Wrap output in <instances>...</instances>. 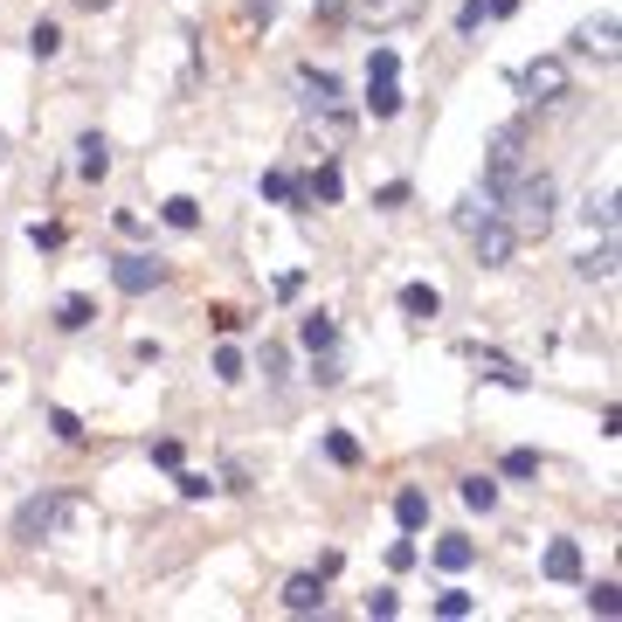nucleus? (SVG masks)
<instances>
[{"label": "nucleus", "mask_w": 622, "mask_h": 622, "mask_svg": "<svg viewBox=\"0 0 622 622\" xmlns=\"http://www.w3.org/2000/svg\"><path fill=\"white\" fill-rule=\"evenodd\" d=\"M498 201H505L498 215L512 221L519 242H546V236H554V215H560V187H554V174H519Z\"/></svg>", "instance_id": "1"}, {"label": "nucleus", "mask_w": 622, "mask_h": 622, "mask_svg": "<svg viewBox=\"0 0 622 622\" xmlns=\"http://www.w3.org/2000/svg\"><path fill=\"white\" fill-rule=\"evenodd\" d=\"M519 174H525V125H498L492 131V153H484V194L498 201Z\"/></svg>", "instance_id": "2"}, {"label": "nucleus", "mask_w": 622, "mask_h": 622, "mask_svg": "<svg viewBox=\"0 0 622 622\" xmlns=\"http://www.w3.org/2000/svg\"><path fill=\"white\" fill-rule=\"evenodd\" d=\"M470 242H478V263H484V270H505V263H512V250H519L512 221H505L498 207H492V215L478 221V229H470Z\"/></svg>", "instance_id": "3"}, {"label": "nucleus", "mask_w": 622, "mask_h": 622, "mask_svg": "<svg viewBox=\"0 0 622 622\" xmlns=\"http://www.w3.org/2000/svg\"><path fill=\"white\" fill-rule=\"evenodd\" d=\"M346 14L367 35H381V28H408L415 14H422V0H346Z\"/></svg>", "instance_id": "4"}, {"label": "nucleus", "mask_w": 622, "mask_h": 622, "mask_svg": "<svg viewBox=\"0 0 622 622\" xmlns=\"http://www.w3.org/2000/svg\"><path fill=\"white\" fill-rule=\"evenodd\" d=\"M519 90H525L533 104H560V98H568V63H560V55L525 63V69H519Z\"/></svg>", "instance_id": "5"}, {"label": "nucleus", "mask_w": 622, "mask_h": 622, "mask_svg": "<svg viewBox=\"0 0 622 622\" xmlns=\"http://www.w3.org/2000/svg\"><path fill=\"white\" fill-rule=\"evenodd\" d=\"M111 284H118L125 297H145V291L166 284V263L160 256H118V263H111Z\"/></svg>", "instance_id": "6"}, {"label": "nucleus", "mask_w": 622, "mask_h": 622, "mask_svg": "<svg viewBox=\"0 0 622 622\" xmlns=\"http://www.w3.org/2000/svg\"><path fill=\"white\" fill-rule=\"evenodd\" d=\"M14 540L22 546H42V540H55V492H35L22 512H14Z\"/></svg>", "instance_id": "7"}, {"label": "nucleus", "mask_w": 622, "mask_h": 622, "mask_svg": "<svg viewBox=\"0 0 622 622\" xmlns=\"http://www.w3.org/2000/svg\"><path fill=\"white\" fill-rule=\"evenodd\" d=\"M615 35H622V28H615V14H595V22H581V28H574V49H581V55H595V63H615V55H622Z\"/></svg>", "instance_id": "8"}, {"label": "nucleus", "mask_w": 622, "mask_h": 622, "mask_svg": "<svg viewBox=\"0 0 622 622\" xmlns=\"http://www.w3.org/2000/svg\"><path fill=\"white\" fill-rule=\"evenodd\" d=\"M284 609L291 615H318L326 609V574H291L284 581Z\"/></svg>", "instance_id": "9"}, {"label": "nucleus", "mask_w": 622, "mask_h": 622, "mask_svg": "<svg viewBox=\"0 0 622 622\" xmlns=\"http://www.w3.org/2000/svg\"><path fill=\"white\" fill-rule=\"evenodd\" d=\"M297 84H305V104L312 111H339V77H332V69L305 63V69H297Z\"/></svg>", "instance_id": "10"}, {"label": "nucleus", "mask_w": 622, "mask_h": 622, "mask_svg": "<svg viewBox=\"0 0 622 622\" xmlns=\"http://www.w3.org/2000/svg\"><path fill=\"white\" fill-rule=\"evenodd\" d=\"M77 174H84V180H104V174H111V145H104V131H84V139H77Z\"/></svg>", "instance_id": "11"}, {"label": "nucleus", "mask_w": 622, "mask_h": 622, "mask_svg": "<svg viewBox=\"0 0 622 622\" xmlns=\"http://www.w3.org/2000/svg\"><path fill=\"white\" fill-rule=\"evenodd\" d=\"M574 270L588 277V284H609V277H615V236H601V250H588V256H574Z\"/></svg>", "instance_id": "12"}, {"label": "nucleus", "mask_w": 622, "mask_h": 622, "mask_svg": "<svg viewBox=\"0 0 622 622\" xmlns=\"http://www.w3.org/2000/svg\"><path fill=\"white\" fill-rule=\"evenodd\" d=\"M546 581H581V546H574V540H554V546H546Z\"/></svg>", "instance_id": "13"}, {"label": "nucleus", "mask_w": 622, "mask_h": 622, "mask_svg": "<svg viewBox=\"0 0 622 622\" xmlns=\"http://www.w3.org/2000/svg\"><path fill=\"white\" fill-rule=\"evenodd\" d=\"M470 560H478V546H470L464 533H443V540H436V568H443V574H464Z\"/></svg>", "instance_id": "14"}, {"label": "nucleus", "mask_w": 622, "mask_h": 622, "mask_svg": "<svg viewBox=\"0 0 622 622\" xmlns=\"http://www.w3.org/2000/svg\"><path fill=\"white\" fill-rule=\"evenodd\" d=\"M84 525H98V505L90 498H55V533H84Z\"/></svg>", "instance_id": "15"}, {"label": "nucleus", "mask_w": 622, "mask_h": 622, "mask_svg": "<svg viewBox=\"0 0 622 622\" xmlns=\"http://www.w3.org/2000/svg\"><path fill=\"white\" fill-rule=\"evenodd\" d=\"M402 312L408 318H443V291L436 284H402Z\"/></svg>", "instance_id": "16"}, {"label": "nucleus", "mask_w": 622, "mask_h": 622, "mask_svg": "<svg viewBox=\"0 0 622 622\" xmlns=\"http://www.w3.org/2000/svg\"><path fill=\"white\" fill-rule=\"evenodd\" d=\"M263 194H270L277 207H297V201H305V180L284 174V166H270V174H263Z\"/></svg>", "instance_id": "17"}, {"label": "nucleus", "mask_w": 622, "mask_h": 622, "mask_svg": "<svg viewBox=\"0 0 622 622\" xmlns=\"http://www.w3.org/2000/svg\"><path fill=\"white\" fill-rule=\"evenodd\" d=\"M394 525H402V533H422V525H429V498L415 492V484H408L402 498H394Z\"/></svg>", "instance_id": "18"}, {"label": "nucleus", "mask_w": 622, "mask_h": 622, "mask_svg": "<svg viewBox=\"0 0 622 622\" xmlns=\"http://www.w3.org/2000/svg\"><path fill=\"white\" fill-rule=\"evenodd\" d=\"M367 111H373V118H394V111H402V84H394V77H367Z\"/></svg>", "instance_id": "19"}, {"label": "nucleus", "mask_w": 622, "mask_h": 622, "mask_svg": "<svg viewBox=\"0 0 622 622\" xmlns=\"http://www.w3.org/2000/svg\"><path fill=\"white\" fill-rule=\"evenodd\" d=\"M297 339H305V353H332V346H339V326H332L326 312H312L305 326H297Z\"/></svg>", "instance_id": "20"}, {"label": "nucleus", "mask_w": 622, "mask_h": 622, "mask_svg": "<svg viewBox=\"0 0 622 622\" xmlns=\"http://www.w3.org/2000/svg\"><path fill=\"white\" fill-rule=\"evenodd\" d=\"M160 215H166V229H180V236H187V229H201V201H187V194H174V201L160 207Z\"/></svg>", "instance_id": "21"}, {"label": "nucleus", "mask_w": 622, "mask_h": 622, "mask_svg": "<svg viewBox=\"0 0 622 622\" xmlns=\"http://www.w3.org/2000/svg\"><path fill=\"white\" fill-rule=\"evenodd\" d=\"M484 381H498V388H533V373L512 367V360H498V353H484Z\"/></svg>", "instance_id": "22"}, {"label": "nucleus", "mask_w": 622, "mask_h": 622, "mask_svg": "<svg viewBox=\"0 0 622 622\" xmlns=\"http://www.w3.org/2000/svg\"><path fill=\"white\" fill-rule=\"evenodd\" d=\"M90 318H98V305H90V297H63V305H55V326H63V332H84Z\"/></svg>", "instance_id": "23"}, {"label": "nucleus", "mask_w": 622, "mask_h": 622, "mask_svg": "<svg viewBox=\"0 0 622 622\" xmlns=\"http://www.w3.org/2000/svg\"><path fill=\"white\" fill-rule=\"evenodd\" d=\"M346 194V180H339V166H318V174L305 180V201H339Z\"/></svg>", "instance_id": "24"}, {"label": "nucleus", "mask_w": 622, "mask_h": 622, "mask_svg": "<svg viewBox=\"0 0 622 622\" xmlns=\"http://www.w3.org/2000/svg\"><path fill=\"white\" fill-rule=\"evenodd\" d=\"M436 615H443V622H464V615H478V595H464V588H443V595H436Z\"/></svg>", "instance_id": "25"}, {"label": "nucleus", "mask_w": 622, "mask_h": 622, "mask_svg": "<svg viewBox=\"0 0 622 622\" xmlns=\"http://www.w3.org/2000/svg\"><path fill=\"white\" fill-rule=\"evenodd\" d=\"M464 505H470V512H492V505H498V478H464Z\"/></svg>", "instance_id": "26"}, {"label": "nucleus", "mask_w": 622, "mask_h": 622, "mask_svg": "<svg viewBox=\"0 0 622 622\" xmlns=\"http://www.w3.org/2000/svg\"><path fill=\"white\" fill-rule=\"evenodd\" d=\"M581 221H588V229H601V236H615V194H588V207H581Z\"/></svg>", "instance_id": "27"}, {"label": "nucleus", "mask_w": 622, "mask_h": 622, "mask_svg": "<svg viewBox=\"0 0 622 622\" xmlns=\"http://www.w3.org/2000/svg\"><path fill=\"white\" fill-rule=\"evenodd\" d=\"M326 457H332L339 470H353V464H360V443H353L346 429H332V436H326Z\"/></svg>", "instance_id": "28"}, {"label": "nucleus", "mask_w": 622, "mask_h": 622, "mask_svg": "<svg viewBox=\"0 0 622 622\" xmlns=\"http://www.w3.org/2000/svg\"><path fill=\"white\" fill-rule=\"evenodd\" d=\"M28 49H35V55L49 63V55L63 49V28H55V22H35V28H28Z\"/></svg>", "instance_id": "29"}, {"label": "nucleus", "mask_w": 622, "mask_h": 622, "mask_svg": "<svg viewBox=\"0 0 622 622\" xmlns=\"http://www.w3.org/2000/svg\"><path fill=\"white\" fill-rule=\"evenodd\" d=\"M588 609H595V615H622V588H615V581H595V588H588Z\"/></svg>", "instance_id": "30"}, {"label": "nucleus", "mask_w": 622, "mask_h": 622, "mask_svg": "<svg viewBox=\"0 0 622 622\" xmlns=\"http://www.w3.org/2000/svg\"><path fill=\"white\" fill-rule=\"evenodd\" d=\"M505 478H540V449H505Z\"/></svg>", "instance_id": "31"}, {"label": "nucleus", "mask_w": 622, "mask_h": 622, "mask_svg": "<svg viewBox=\"0 0 622 622\" xmlns=\"http://www.w3.org/2000/svg\"><path fill=\"white\" fill-rule=\"evenodd\" d=\"M49 429H55V443H84V422L69 408H49Z\"/></svg>", "instance_id": "32"}, {"label": "nucleus", "mask_w": 622, "mask_h": 622, "mask_svg": "<svg viewBox=\"0 0 622 622\" xmlns=\"http://www.w3.org/2000/svg\"><path fill=\"white\" fill-rule=\"evenodd\" d=\"M312 381H318V388H339V381H346V367H339V346H332V353H318Z\"/></svg>", "instance_id": "33"}, {"label": "nucleus", "mask_w": 622, "mask_h": 622, "mask_svg": "<svg viewBox=\"0 0 622 622\" xmlns=\"http://www.w3.org/2000/svg\"><path fill=\"white\" fill-rule=\"evenodd\" d=\"M180 498H207V492H215V478H207V470H180Z\"/></svg>", "instance_id": "34"}, {"label": "nucleus", "mask_w": 622, "mask_h": 622, "mask_svg": "<svg viewBox=\"0 0 622 622\" xmlns=\"http://www.w3.org/2000/svg\"><path fill=\"white\" fill-rule=\"evenodd\" d=\"M215 381H229V388L242 381V353H236V346H221V353H215Z\"/></svg>", "instance_id": "35"}, {"label": "nucleus", "mask_w": 622, "mask_h": 622, "mask_svg": "<svg viewBox=\"0 0 622 622\" xmlns=\"http://www.w3.org/2000/svg\"><path fill=\"white\" fill-rule=\"evenodd\" d=\"M394 609H402V595H394V588H373V595H367V615H381V622H388Z\"/></svg>", "instance_id": "36"}, {"label": "nucleus", "mask_w": 622, "mask_h": 622, "mask_svg": "<svg viewBox=\"0 0 622 622\" xmlns=\"http://www.w3.org/2000/svg\"><path fill=\"white\" fill-rule=\"evenodd\" d=\"M367 77H402V55H394V49H373V63H367Z\"/></svg>", "instance_id": "37"}, {"label": "nucleus", "mask_w": 622, "mask_h": 622, "mask_svg": "<svg viewBox=\"0 0 622 622\" xmlns=\"http://www.w3.org/2000/svg\"><path fill=\"white\" fill-rule=\"evenodd\" d=\"M28 242H35V250H63V229H55V221H35Z\"/></svg>", "instance_id": "38"}, {"label": "nucleus", "mask_w": 622, "mask_h": 622, "mask_svg": "<svg viewBox=\"0 0 622 622\" xmlns=\"http://www.w3.org/2000/svg\"><path fill=\"white\" fill-rule=\"evenodd\" d=\"M457 28H464V35L484 28V0H464V8H457Z\"/></svg>", "instance_id": "39"}, {"label": "nucleus", "mask_w": 622, "mask_h": 622, "mask_svg": "<svg viewBox=\"0 0 622 622\" xmlns=\"http://www.w3.org/2000/svg\"><path fill=\"white\" fill-rule=\"evenodd\" d=\"M263 381H284V346H263Z\"/></svg>", "instance_id": "40"}, {"label": "nucleus", "mask_w": 622, "mask_h": 622, "mask_svg": "<svg viewBox=\"0 0 622 622\" xmlns=\"http://www.w3.org/2000/svg\"><path fill=\"white\" fill-rule=\"evenodd\" d=\"M388 568H415V540H394L388 546Z\"/></svg>", "instance_id": "41"}, {"label": "nucleus", "mask_w": 622, "mask_h": 622, "mask_svg": "<svg viewBox=\"0 0 622 622\" xmlns=\"http://www.w3.org/2000/svg\"><path fill=\"white\" fill-rule=\"evenodd\" d=\"M153 464L160 470H180V443H153Z\"/></svg>", "instance_id": "42"}, {"label": "nucleus", "mask_w": 622, "mask_h": 622, "mask_svg": "<svg viewBox=\"0 0 622 622\" xmlns=\"http://www.w3.org/2000/svg\"><path fill=\"white\" fill-rule=\"evenodd\" d=\"M505 14H519V0H484V22H505Z\"/></svg>", "instance_id": "43"}, {"label": "nucleus", "mask_w": 622, "mask_h": 622, "mask_svg": "<svg viewBox=\"0 0 622 622\" xmlns=\"http://www.w3.org/2000/svg\"><path fill=\"white\" fill-rule=\"evenodd\" d=\"M250 14H256V22H270V14H277V0H250Z\"/></svg>", "instance_id": "44"}, {"label": "nucleus", "mask_w": 622, "mask_h": 622, "mask_svg": "<svg viewBox=\"0 0 622 622\" xmlns=\"http://www.w3.org/2000/svg\"><path fill=\"white\" fill-rule=\"evenodd\" d=\"M0 160H8V131H0Z\"/></svg>", "instance_id": "45"}]
</instances>
